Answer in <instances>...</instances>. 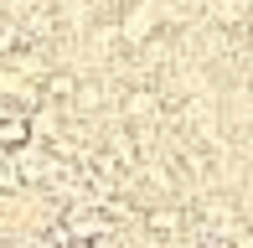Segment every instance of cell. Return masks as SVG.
<instances>
[{"label":"cell","mask_w":253,"mask_h":248,"mask_svg":"<svg viewBox=\"0 0 253 248\" xmlns=\"http://www.w3.org/2000/svg\"><path fill=\"white\" fill-rule=\"evenodd\" d=\"M103 233H109V217H103L93 202H83V207H73L62 217V238L67 243H73V238H103Z\"/></svg>","instance_id":"6da1fadb"},{"label":"cell","mask_w":253,"mask_h":248,"mask_svg":"<svg viewBox=\"0 0 253 248\" xmlns=\"http://www.w3.org/2000/svg\"><path fill=\"white\" fill-rule=\"evenodd\" d=\"M31 145V114H0V150L16 155Z\"/></svg>","instance_id":"7a4b0ae2"},{"label":"cell","mask_w":253,"mask_h":248,"mask_svg":"<svg viewBox=\"0 0 253 248\" xmlns=\"http://www.w3.org/2000/svg\"><path fill=\"white\" fill-rule=\"evenodd\" d=\"M124 114H129V124H150V119L160 114V98L150 93V88H140V93L124 98Z\"/></svg>","instance_id":"3957f363"},{"label":"cell","mask_w":253,"mask_h":248,"mask_svg":"<svg viewBox=\"0 0 253 248\" xmlns=\"http://www.w3.org/2000/svg\"><path fill=\"white\" fill-rule=\"evenodd\" d=\"M42 93H47V98H57V104H67V98H78V78H73V73H47Z\"/></svg>","instance_id":"277c9868"},{"label":"cell","mask_w":253,"mask_h":248,"mask_svg":"<svg viewBox=\"0 0 253 248\" xmlns=\"http://www.w3.org/2000/svg\"><path fill=\"white\" fill-rule=\"evenodd\" d=\"M145 37H150V5H140V10L124 16V41H145Z\"/></svg>","instance_id":"5b68a950"},{"label":"cell","mask_w":253,"mask_h":248,"mask_svg":"<svg viewBox=\"0 0 253 248\" xmlns=\"http://www.w3.org/2000/svg\"><path fill=\"white\" fill-rule=\"evenodd\" d=\"M145 228H150V233H176L181 228V212L176 207H155L150 217H145Z\"/></svg>","instance_id":"8992f818"},{"label":"cell","mask_w":253,"mask_h":248,"mask_svg":"<svg viewBox=\"0 0 253 248\" xmlns=\"http://www.w3.org/2000/svg\"><path fill=\"white\" fill-rule=\"evenodd\" d=\"M52 26H57V5H37L31 10V37H52Z\"/></svg>","instance_id":"52a82bcc"},{"label":"cell","mask_w":253,"mask_h":248,"mask_svg":"<svg viewBox=\"0 0 253 248\" xmlns=\"http://www.w3.org/2000/svg\"><path fill=\"white\" fill-rule=\"evenodd\" d=\"M16 186H21V176H16V155L0 150V191H16Z\"/></svg>","instance_id":"ba28073f"},{"label":"cell","mask_w":253,"mask_h":248,"mask_svg":"<svg viewBox=\"0 0 253 248\" xmlns=\"http://www.w3.org/2000/svg\"><path fill=\"white\" fill-rule=\"evenodd\" d=\"M181 165H186L191 176H207V161H202V150H186V155H181Z\"/></svg>","instance_id":"9c48e42d"},{"label":"cell","mask_w":253,"mask_h":248,"mask_svg":"<svg viewBox=\"0 0 253 248\" xmlns=\"http://www.w3.org/2000/svg\"><path fill=\"white\" fill-rule=\"evenodd\" d=\"M67 248H103V243H98V238H73Z\"/></svg>","instance_id":"30bf717a"},{"label":"cell","mask_w":253,"mask_h":248,"mask_svg":"<svg viewBox=\"0 0 253 248\" xmlns=\"http://www.w3.org/2000/svg\"><path fill=\"white\" fill-rule=\"evenodd\" d=\"M197 248H227V243H222V238H207V243H197Z\"/></svg>","instance_id":"8fae6325"}]
</instances>
